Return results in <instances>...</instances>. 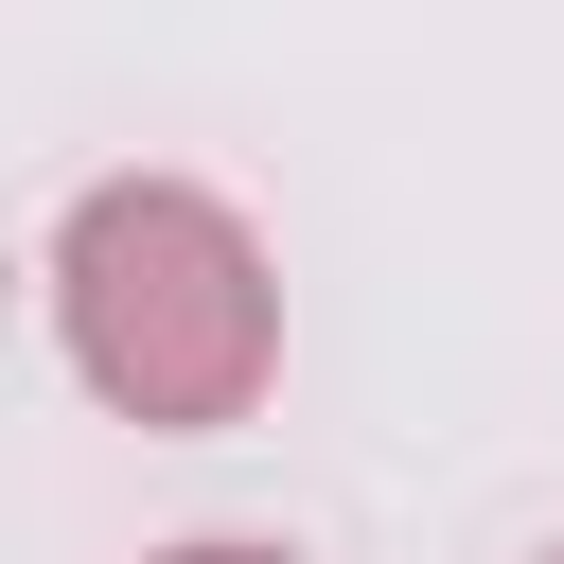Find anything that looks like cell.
I'll use <instances>...</instances> for the list:
<instances>
[{
    "mask_svg": "<svg viewBox=\"0 0 564 564\" xmlns=\"http://www.w3.org/2000/svg\"><path fill=\"white\" fill-rule=\"evenodd\" d=\"M53 300H70V370L123 423H247L264 405V352H282L264 247L176 176H106L53 247Z\"/></svg>",
    "mask_w": 564,
    "mask_h": 564,
    "instance_id": "1",
    "label": "cell"
},
{
    "mask_svg": "<svg viewBox=\"0 0 564 564\" xmlns=\"http://www.w3.org/2000/svg\"><path fill=\"white\" fill-rule=\"evenodd\" d=\"M176 564H282V546H176Z\"/></svg>",
    "mask_w": 564,
    "mask_h": 564,
    "instance_id": "2",
    "label": "cell"
}]
</instances>
